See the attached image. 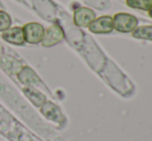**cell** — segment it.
Segmentation results:
<instances>
[{
    "label": "cell",
    "instance_id": "obj_10",
    "mask_svg": "<svg viewBox=\"0 0 152 141\" xmlns=\"http://www.w3.org/2000/svg\"><path fill=\"white\" fill-rule=\"evenodd\" d=\"M25 95H27V97H28L31 101H33V99L35 98L33 103L37 106H39L40 104H42L45 102V95H42L40 93H38V91L33 90V89H31V88L25 89Z\"/></svg>",
    "mask_w": 152,
    "mask_h": 141
},
{
    "label": "cell",
    "instance_id": "obj_13",
    "mask_svg": "<svg viewBox=\"0 0 152 141\" xmlns=\"http://www.w3.org/2000/svg\"><path fill=\"white\" fill-rule=\"evenodd\" d=\"M1 52H2V47H0V54H1Z\"/></svg>",
    "mask_w": 152,
    "mask_h": 141
},
{
    "label": "cell",
    "instance_id": "obj_9",
    "mask_svg": "<svg viewBox=\"0 0 152 141\" xmlns=\"http://www.w3.org/2000/svg\"><path fill=\"white\" fill-rule=\"evenodd\" d=\"M125 3L130 8L148 12L152 6V0H126Z\"/></svg>",
    "mask_w": 152,
    "mask_h": 141
},
{
    "label": "cell",
    "instance_id": "obj_1",
    "mask_svg": "<svg viewBox=\"0 0 152 141\" xmlns=\"http://www.w3.org/2000/svg\"><path fill=\"white\" fill-rule=\"evenodd\" d=\"M139 21L136 16L127 12H117L113 17V27L115 30L122 33L132 32L137 26H139Z\"/></svg>",
    "mask_w": 152,
    "mask_h": 141
},
{
    "label": "cell",
    "instance_id": "obj_4",
    "mask_svg": "<svg viewBox=\"0 0 152 141\" xmlns=\"http://www.w3.org/2000/svg\"><path fill=\"white\" fill-rule=\"evenodd\" d=\"M64 38V32L59 25L54 24L50 26L46 31H45L44 37H42V45L46 48H50L55 45L59 44Z\"/></svg>",
    "mask_w": 152,
    "mask_h": 141
},
{
    "label": "cell",
    "instance_id": "obj_2",
    "mask_svg": "<svg viewBox=\"0 0 152 141\" xmlns=\"http://www.w3.org/2000/svg\"><path fill=\"white\" fill-rule=\"evenodd\" d=\"M25 42L32 45H36L42 40L45 35V28L39 23L31 22L23 27Z\"/></svg>",
    "mask_w": 152,
    "mask_h": 141
},
{
    "label": "cell",
    "instance_id": "obj_8",
    "mask_svg": "<svg viewBox=\"0 0 152 141\" xmlns=\"http://www.w3.org/2000/svg\"><path fill=\"white\" fill-rule=\"evenodd\" d=\"M132 36L140 40H152V25L137 26V28L132 31Z\"/></svg>",
    "mask_w": 152,
    "mask_h": 141
},
{
    "label": "cell",
    "instance_id": "obj_12",
    "mask_svg": "<svg viewBox=\"0 0 152 141\" xmlns=\"http://www.w3.org/2000/svg\"><path fill=\"white\" fill-rule=\"evenodd\" d=\"M148 15H149V17H150V18H152V6L150 7V10H148Z\"/></svg>",
    "mask_w": 152,
    "mask_h": 141
},
{
    "label": "cell",
    "instance_id": "obj_5",
    "mask_svg": "<svg viewBox=\"0 0 152 141\" xmlns=\"http://www.w3.org/2000/svg\"><path fill=\"white\" fill-rule=\"evenodd\" d=\"M95 18V12L88 7H78L74 12V22L79 27H88Z\"/></svg>",
    "mask_w": 152,
    "mask_h": 141
},
{
    "label": "cell",
    "instance_id": "obj_7",
    "mask_svg": "<svg viewBox=\"0 0 152 141\" xmlns=\"http://www.w3.org/2000/svg\"><path fill=\"white\" fill-rule=\"evenodd\" d=\"M18 78L21 82L27 85H37V83H39L38 77L30 68H23L18 74Z\"/></svg>",
    "mask_w": 152,
    "mask_h": 141
},
{
    "label": "cell",
    "instance_id": "obj_6",
    "mask_svg": "<svg viewBox=\"0 0 152 141\" xmlns=\"http://www.w3.org/2000/svg\"><path fill=\"white\" fill-rule=\"evenodd\" d=\"M2 38L6 43L16 46H23L25 44L24 33L22 27H12L2 32Z\"/></svg>",
    "mask_w": 152,
    "mask_h": 141
},
{
    "label": "cell",
    "instance_id": "obj_3",
    "mask_svg": "<svg viewBox=\"0 0 152 141\" xmlns=\"http://www.w3.org/2000/svg\"><path fill=\"white\" fill-rule=\"evenodd\" d=\"M89 31L95 35H108L114 30L113 27V17L102 16L95 18L88 26Z\"/></svg>",
    "mask_w": 152,
    "mask_h": 141
},
{
    "label": "cell",
    "instance_id": "obj_11",
    "mask_svg": "<svg viewBox=\"0 0 152 141\" xmlns=\"http://www.w3.org/2000/svg\"><path fill=\"white\" fill-rule=\"evenodd\" d=\"M12 25V19L7 12L0 10V31H5L8 28H10Z\"/></svg>",
    "mask_w": 152,
    "mask_h": 141
}]
</instances>
